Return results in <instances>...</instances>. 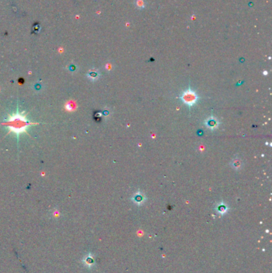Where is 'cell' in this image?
I'll return each mask as SVG.
<instances>
[{
  "label": "cell",
  "instance_id": "1",
  "mask_svg": "<svg viewBox=\"0 0 272 273\" xmlns=\"http://www.w3.org/2000/svg\"><path fill=\"white\" fill-rule=\"evenodd\" d=\"M2 126H5L10 128V133L11 132L15 133L17 136H19L20 133H24L26 131V129L31 126L34 125L30 121L27 120V118L25 116V112H19L17 111L15 113H13L11 116H10L7 120L1 123Z\"/></svg>",
  "mask_w": 272,
  "mask_h": 273
},
{
  "label": "cell",
  "instance_id": "2",
  "mask_svg": "<svg viewBox=\"0 0 272 273\" xmlns=\"http://www.w3.org/2000/svg\"><path fill=\"white\" fill-rule=\"evenodd\" d=\"M181 100L188 106H193L194 104L196 103L197 100H198V96L194 91L188 89L183 93L182 96H181Z\"/></svg>",
  "mask_w": 272,
  "mask_h": 273
},
{
  "label": "cell",
  "instance_id": "3",
  "mask_svg": "<svg viewBox=\"0 0 272 273\" xmlns=\"http://www.w3.org/2000/svg\"><path fill=\"white\" fill-rule=\"evenodd\" d=\"M206 125H207L208 128H210V129H215V128L218 126V122L215 119H214V118H209V119L207 120Z\"/></svg>",
  "mask_w": 272,
  "mask_h": 273
},
{
  "label": "cell",
  "instance_id": "4",
  "mask_svg": "<svg viewBox=\"0 0 272 273\" xmlns=\"http://www.w3.org/2000/svg\"><path fill=\"white\" fill-rule=\"evenodd\" d=\"M234 164H235L234 165L235 168H240V165H241V161H235Z\"/></svg>",
  "mask_w": 272,
  "mask_h": 273
}]
</instances>
